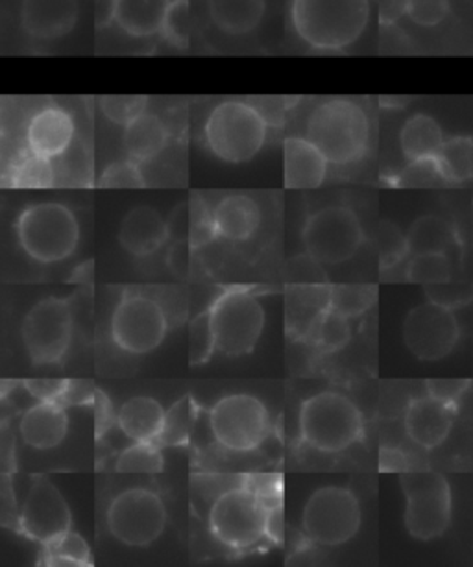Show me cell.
I'll return each instance as SVG.
<instances>
[{
    "mask_svg": "<svg viewBox=\"0 0 473 567\" xmlns=\"http://www.w3.org/2000/svg\"><path fill=\"white\" fill-rule=\"evenodd\" d=\"M370 12V0H290V29L307 49L339 54L361 40Z\"/></svg>",
    "mask_w": 473,
    "mask_h": 567,
    "instance_id": "1",
    "label": "cell"
},
{
    "mask_svg": "<svg viewBox=\"0 0 473 567\" xmlns=\"http://www.w3.org/2000/svg\"><path fill=\"white\" fill-rule=\"evenodd\" d=\"M304 135L320 148L333 167H353L367 156L370 146V117L351 99H328L307 115Z\"/></svg>",
    "mask_w": 473,
    "mask_h": 567,
    "instance_id": "2",
    "label": "cell"
},
{
    "mask_svg": "<svg viewBox=\"0 0 473 567\" xmlns=\"http://www.w3.org/2000/svg\"><path fill=\"white\" fill-rule=\"evenodd\" d=\"M204 143L224 163H248L267 143L268 121L250 102L228 99L213 106L204 123Z\"/></svg>",
    "mask_w": 473,
    "mask_h": 567,
    "instance_id": "3",
    "label": "cell"
},
{
    "mask_svg": "<svg viewBox=\"0 0 473 567\" xmlns=\"http://www.w3.org/2000/svg\"><path fill=\"white\" fill-rule=\"evenodd\" d=\"M364 422L359 406L339 392H320L300 409L301 440L312 450L340 453L362 439Z\"/></svg>",
    "mask_w": 473,
    "mask_h": 567,
    "instance_id": "4",
    "label": "cell"
},
{
    "mask_svg": "<svg viewBox=\"0 0 473 567\" xmlns=\"http://www.w3.org/2000/svg\"><path fill=\"white\" fill-rule=\"evenodd\" d=\"M18 237L24 254L34 261H65L79 246V220L68 206L58 202L32 204L19 215Z\"/></svg>",
    "mask_w": 473,
    "mask_h": 567,
    "instance_id": "5",
    "label": "cell"
},
{
    "mask_svg": "<svg viewBox=\"0 0 473 567\" xmlns=\"http://www.w3.org/2000/svg\"><path fill=\"white\" fill-rule=\"evenodd\" d=\"M405 494V527L412 538H440L451 522V488L444 475L433 470L409 467L400 473Z\"/></svg>",
    "mask_w": 473,
    "mask_h": 567,
    "instance_id": "6",
    "label": "cell"
},
{
    "mask_svg": "<svg viewBox=\"0 0 473 567\" xmlns=\"http://www.w3.org/2000/svg\"><path fill=\"white\" fill-rule=\"evenodd\" d=\"M268 508L246 484L218 495L209 511L213 536L229 549H250L267 536Z\"/></svg>",
    "mask_w": 473,
    "mask_h": 567,
    "instance_id": "7",
    "label": "cell"
},
{
    "mask_svg": "<svg viewBox=\"0 0 473 567\" xmlns=\"http://www.w3.org/2000/svg\"><path fill=\"white\" fill-rule=\"evenodd\" d=\"M362 512L351 489L342 486L318 488L304 506L301 525L307 538L323 547L350 542L361 528Z\"/></svg>",
    "mask_w": 473,
    "mask_h": 567,
    "instance_id": "8",
    "label": "cell"
},
{
    "mask_svg": "<svg viewBox=\"0 0 473 567\" xmlns=\"http://www.w3.org/2000/svg\"><path fill=\"white\" fill-rule=\"evenodd\" d=\"M217 350L226 357L248 355L261 339L265 309L256 295L234 289L218 296L212 309Z\"/></svg>",
    "mask_w": 473,
    "mask_h": 567,
    "instance_id": "9",
    "label": "cell"
},
{
    "mask_svg": "<svg viewBox=\"0 0 473 567\" xmlns=\"http://www.w3.org/2000/svg\"><path fill=\"white\" fill-rule=\"evenodd\" d=\"M301 237L312 259L333 267L356 256L364 240V231L350 207L326 206L307 218Z\"/></svg>",
    "mask_w": 473,
    "mask_h": 567,
    "instance_id": "10",
    "label": "cell"
},
{
    "mask_svg": "<svg viewBox=\"0 0 473 567\" xmlns=\"http://www.w3.org/2000/svg\"><path fill=\"white\" fill-rule=\"evenodd\" d=\"M167 527V508L148 488H128L113 497L107 508V528L128 547H148Z\"/></svg>",
    "mask_w": 473,
    "mask_h": 567,
    "instance_id": "11",
    "label": "cell"
},
{
    "mask_svg": "<svg viewBox=\"0 0 473 567\" xmlns=\"http://www.w3.org/2000/svg\"><path fill=\"white\" fill-rule=\"evenodd\" d=\"M213 439L226 450L254 451L270 433V414L256 395L232 394L218 400L209 412Z\"/></svg>",
    "mask_w": 473,
    "mask_h": 567,
    "instance_id": "12",
    "label": "cell"
},
{
    "mask_svg": "<svg viewBox=\"0 0 473 567\" xmlns=\"http://www.w3.org/2000/svg\"><path fill=\"white\" fill-rule=\"evenodd\" d=\"M23 344L34 364H58L73 340L74 317L69 298L38 301L23 322Z\"/></svg>",
    "mask_w": 473,
    "mask_h": 567,
    "instance_id": "13",
    "label": "cell"
},
{
    "mask_svg": "<svg viewBox=\"0 0 473 567\" xmlns=\"http://www.w3.org/2000/svg\"><path fill=\"white\" fill-rule=\"evenodd\" d=\"M167 333V312L151 296H123L113 311L112 339L126 353H151L163 344Z\"/></svg>",
    "mask_w": 473,
    "mask_h": 567,
    "instance_id": "14",
    "label": "cell"
},
{
    "mask_svg": "<svg viewBox=\"0 0 473 567\" xmlns=\"http://www.w3.org/2000/svg\"><path fill=\"white\" fill-rule=\"evenodd\" d=\"M461 337L453 309L428 301L414 307L403 323V340L420 361H439L450 355Z\"/></svg>",
    "mask_w": 473,
    "mask_h": 567,
    "instance_id": "15",
    "label": "cell"
},
{
    "mask_svg": "<svg viewBox=\"0 0 473 567\" xmlns=\"http://www.w3.org/2000/svg\"><path fill=\"white\" fill-rule=\"evenodd\" d=\"M71 508L62 492L47 477H35L30 486L19 527L29 538L47 545L71 530Z\"/></svg>",
    "mask_w": 473,
    "mask_h": 567,
    "instance_id": "16",
    "label": "cell"
},
{
    "mask_svg": "<svg viewBox=\"0 0 473 567\" xmlns=\"http://www.w3.org/2000/svg\"><path fill=\"white\" fill-rule=\"evenodd\" d=\"M76 123L62 106H43L24 126V148L47 159H58L73 148Z\"/></svg>",
    "mask_w": 473,
    "mask_h": 567,
    "instance_id": "17",
    "label": "cell"
},
{
    "mask_svg": "<svg viewBox=\"0 0 473 567\" xmlns=\"http://www.w3.org/2000/svg\"><path fill=\"white\" fill-rule=\"evenodd\" d=\"M79 0H21L19 21L30 40L41 43L63 40L76 29Z\"/></svg>",
    "mask_w": 473,
    "mask_h": 567,
    "instance_id": "18",
    "label": "cell"
},
{
    "mask_svg": "<svg viewBox=\"0 0 473 567\" xmlns=\"http://www.w3.org/2000/svg\"><path fill=\"white\" fill-rule=\"evenodd\" d=\"M456 405L423 395L411 401L405 412V433L423 450L439 447L455 423Z\"/></svg>",
    "mask_w": 473,
    "mask_h": 567,
    "instance_id": "19",
    "label": "cell"
},
{
    "mask_svg": "<svg viewBox=\"0 0 473 567\" xmlns=\"http://www.w3.org/2000/svg\"><path fill=\"white\" fill-rule=\"evenodd\" d=\"M329 162L306 135H290L284 143L285 187L318 189L328 178Z\"/></svg>",
    "mask_w": 473,
    "mask_h": 567,
    "instance_id": "20",
    "label": "cell"
},
{
    "mask_svg": "<svg viewBox=\"0 0 473 567\" xmlns=\"http://www.w3.org/2000/svg\"><path fill=\"white\" fill-rule=\"evenodd\" d=\"M167 239V220L151 206L130 209L119 228V243L135 257L152 256Z\"/></svg>",
    "mask_w": 473,
    "mask_h": 567,
    "instance_id": "21",
    "label": "cell"
},
{
    "mask_svg": "<svg viewBox=\"0 0 473 567\" xmlns=\"http://www.w3.org/2000/svg\"><path fill=\"white\" fill-rule=\"evenodd\" d=\"M24 444L34 450H54L62 444L69 431V416L60 401H40L30 406L19 423Z\"/></svg>",
    "mask_w": 473,
    "mask_h": 567,
    "instance_id": "22",
    "label": "cell"
},
{
    "mask_svg": "<svg viewBox=\"0 0 473 567\" xmlns=\"http://www.w3.org/2000/svg\"><path fill=\"white\" fill-rule=\"evenodd\" d=\"M331 307V287L326 284L290 285L287 296V329L298 339L312 331Z\"/></svg>",
    "mask_w": 473,
    "mask_h": 567,
    "instance_id": "23",
    "label": "cell"
},
{
    "mask_svg": "<svg viewBox=\"0 0 473 567\" xmlns=\"http://www.w3.org/2000/svg\"><path fill=\"white\" fill-rule=\"evenodd\" d=\"M213 27L228 38H246L259 30L267 16V0H206Z\"/></svg>",
    "mask_w": 473,
    "mask_h": 567,
    "instance_id": "24",
    "label": "cell"
},
{
    "mask_svg": "<svg viewBox=\"0 0 473 567\" xmlns=\"http://www.w3.org/2000/svg\"><path fill=\"white\" fill-rule=\"evenodd\" d=\"M213 218L218 237L245 243L257 234L261 226V207L248 195H228L213 207Z\"/></svg>",
    "mask_w": 473,
    "mask_h": 567,
    "instance_id": "25",
    "label": "cell"
},
{
    "mask_svg": "<svg viewBox=\"0 0 473 567\" xmlns=\"http://www.w3.org/2000/svg\"><path fill=\"white\" fill-rule=\"evenodd\" d=\"M171 130L157 113H141L124 126L123 145L126 154L137 163H151L167 148Z\"/></svg>",
    "mask_w": 473,
    "mask_h": 567,
    "instance_id": "26",
    "label": "cell"
},
{
    "mask_svg": "<svg viewBox=\"0 0 473 567\" xmlns=\"http://www.w3.org/2000/svg\"><path fill=\"white\" fill-rule=\"evenodd\" d=\"M173 0H119L117 24L132 40H151L162 35Z\"/></svg>",
    "mask_w": 473,
    "mask_h": 567,
    "instance_id": "27",
    "label": "cell"
},
{
    "mask_svg": "<svg viewBox=\"0 0 473 567\" xmlns=\"http://www.w3.org/2000/svg\"><path fill=\"white\" fill-rule=\"evenodd\" d=\"M167 411L154 398H132L117 414L119 427L132 442H157Z\"/></svg>",
    "mask_w": 473,
    "mask_h": 567,
    "instance_id": "28",
    "label": "cell"
},
{
    "mask_svg": "<svg viewBox=\"0 0 473 567\" xmlns=\"http://www.w3.org/2000/svg\"><path fill=\"white\" fill-rule=\"evenodd\" d=\"M444 141L440 124L428 113H414L400 130V148L407 162L433 159Z\"/></svg>",
    "mask_w": 473,
    "mask_h": 567,
    "instance_id": "29",
    "label": "cell"
},
{
    "mask_svg": "<svg viewBox=\"0 0 473 567\" xmlns=\"http://www.w3.org/2000/svg\"><path fill=\"white\" fill-rule=\"evenodd\" d=\"M409 254H448L456 245V234L445 218L425 215L412 224L409 234Z\"/></svg>",
    "mask_w": 473,
    "mask_h": 567,
    "instance_id": "30",
    "label": "cell"
},
{
    "mask_svg": "<svg viewBox=\"0 0 473 567\" xmlns=\"http://www.w3.org/2000/svg\"><path fill=\"white\" fill-rule=\"evenodd\" d=\"M7 184L13 189H51L56 185V167L27 148L8 168Z\"/></svg>",
    "mask_w": 473,
    "mask_h": 567,
    "instance_id": "31",
    "label": "cell"
},
{
    "mask_svg": "<svg viewBox=\"0 0 473 567\" xmlns=\"http://www.w3.org/2000/svg\"><path fill=\"white\" fill-rule=\"evenodd\" d=\"M436 165L448 185L466 184L473 178V140L470 135H455L444 141L436 154Z\"/></svg>",
    "mask_w": 473,
    "mask_h": 567,
    "instance_id": "32",
    "label": "cell"
},
{
    "mask_svg": "<svg viewBox=\"0 0 473 567\" xmlns=\"http://www.w3.org/2000/svg\"><path fill=\"white\" fill-rule=\"evenodd\" d=\"M193 425H195V401L191 400L189 395H185L168 409L162 434L156 444L160 447L162 445L189 444Z\"/></svg>",
    "mask_w": 473,
    "mask_h": 567,
    "instance_id": "33",
    "label": "cell"
},
{
    "mask_svg": "<svg viewBox=\"0 0 473 567\" xmlns=\"http://www.w3.org/2000/svg\"><path fill=\"white\" fill-rule=\"evenodd\" d=\"M160 38H162L167 45L179 49V51L191 45V40H193V10H191V0H173V2H171Z\"/></svg>",
    "mask_w": 473,
    "mask_h": 567,
    "instance_id": "34",
    "label": "cell"
},
{
    "mask_svg": "<svg viewBox=\"0 0 473 567\" xmlns=\"http://www.w3.org/2000/svg\"><path fill=\"white\" fill-rule=\"evenodd\" d=\"M311 339H315L318 348L326 353L342 350L351 339L350 318L329 307L312 331Z\"/></svg>",
    "mask_w": 473,
    "mask_h": 567,
    "instance_id": "35",
    "label": "cell"
},
{
    "mask_svg": "<svg viewBox=\"0 0 473 567\" xmlns=\"http://www.w3.org/2000/svg\"><path fill=\"white\" fill-rule=\"evenodd\" d=\"M378 298V289L370 285H335L331 287V309L345 317H361Z\"/></svg>",
    "mask_w": 473,
    "mask_h": 567,
    "instance_id": "36",
    "label": "cell"
},
{
    "mask_svg": "<svg viewBox=\"0 0 473 567\" xmlns=\"http://www.w3.org/2000/svg\"><path fill=\"white\" fill-rule=\"evenodd\" d=\"M451 262L445 254H420L412 256L407 265L405 278L411 284L425 285L444 284L450 281Z\"/></svg>",
    "mask_w": 473,
    "mask_h": 567,
    "instance_id": "37",
    "label": "cell"
},
{
    "mask_svg": "<svg viewBox=\"0 0 473 567\" xmlns=\"http://www.w3.org/2000/svg\"><path fill=\"white\" fill-rule=\"evenodd\" d=\"M163 470V456L156 442H134L119 455V473L154 475Z\"/></svg>",
    "mask_w": 473,
    "mask_h": 567,
    "instance_id": "38",
    "label": "cell"
},
{
    "mask_svg": "<svg viewBox=\"0 0 473 567\" xmlns=\"http://www.w3.org/2000/svg\"><path fill=\"white\" fill-rule=\"evenodd\" d=\"M47 549L45 561L51 566H88L91 564L90 547L79 534L69 530L51 544L43 545Z\"/></svg>",
    "mask_w": 473,
    "mask_h": 567,
    "instance_id": "39",
    "label": "cell"
},
{
    "mask_svg": "<svg viewBox=\"0 0 473 567\" xmlns=\"http://www.w3.org/2000/svg\"><path fill=\"white\" fill-rule=\"evenodd\" d=\"M217 350V339L213 331L212 312L204 311L189 326L191 367H200L212 359Z\"/></svg>",
    "mask_w": 473,
    "mask_h": 567,
    "instance_id": "40",
    "label": "cell"
},
{
    "mask_svg": "<svg viewBox=\"0 0 473 567\" xmlns=\"http://www.w3.org/2000/svg\"><path fill=\"white\" fill-rule=\"evenodd\" d=\"M140 165L141 163L134 162L132 157L110 163L102 171L99 187L101 189H145V174Z\"/></svg>",
    "mask_w": 473,
    "mask_h": 567,
    "instance_id": "41",
    "label": "cell"
},
{
    "mask_svg": "<svg viewBox=\"0 0 473 567\" xmlns=\"http://www.w3.org/2000/svg\"><path fill=\"white\" fill-rule=\"evenodd\" d=\"M376 245H378L379 262L383 270L394 268L409 254L407 235L401 234V229L389 220L379 224L378 231H376Z\"/></svg>",
    "mask_w": 473,
    "mask_h": 567,
    "instance_id": "42",
    "label": "cell"
},
{
    "mask_svg": "<svg viewBox=\"0 0 473 567\" xmlns=\"http://www.w3.org/2000/svg\"><path fill=\"white\" fill-rule=\"evenodd\" d=\"M395 185L403 189H434L445 185V182L433 157V159L409 162V165L395 176Z\"/></svg>",
    "mask_w": 473,
    "mask_h": 567,
    "instance_id": "43",
    "label": "cell"
},
{
    "mask_svg": "<svg viewBox=\"0 0 473 567\" xmlns=\"http://www.w3.org/2000/svg\"><path fill=\"white\" fill-rule=\"evenodd\" d=\"M146 106H148L146 96L119 95L102 96L101 99V112L104 113V117L123 128L134 118L140 117L141 113H145Z\"/></svg>",
    "mask_w": 473,
    "mask_h": 567,
    "instance_id": "44",
    "label": "cell"
},
{
    "mask_svg": "<svg viewBox=\"0 0 473 567\" xmlns=\"http://www.w3.org/2000/svg\"><path fill=\"white\" fill-rule=\"evenodd\" d=\"M450 12V0H409L407 18L418 27L433 29L444 23Z\"/></svg>",
    "mask_w": 473,
    "mask_h": 567,
    "instance_id": "45",
    "label": "cell"
},
{
    "mask_svg": "<svg viewBox=\"0 0 473 567\" xmlns=\"http://www.w3.org/2000/svg\"><path fill=\"white\" fill-rule=\"evenodd\" d=\"M425 295L429 301H434L439 306L448 309L466 306L472 300L473 289L470 285L459 284V281H444V284L425 285Z\"/></svg>",
    "mask_w": 473,
    "mask_h": 567,
    "instance_id": "46",
    "label": "cell"
},
{
    "mask_svg": "<svg viewBox=\"0 0 473 567\" xmlns=\"http://www.w3.org/2000/svg\"><path fill=\"white\" fill-rule=\"evenodd\" d=\"M245 484L251 492H256L257 497L263 501V505L268 511L284 506L281 497H284V478L278 473H259V475H248Z\"/></svg>",
    "mask_w": 473,
    "mask_h": 567,
    "instance_id": "47",
    "label": "cell"
},
{
    "mask_svg": "<svg viewBox=\"0 0 473 567\" xmlns=\"http://www.w3.org/2000/svg\"><path fill=\"white\" fill-rule=\"evenodd\" d=\"M191 209H193V229H191L189 243L193 248H200L218 237L213 209H207L200 196H195V200L191 202Z\"/></svg>",
    "mask_w": 473,
    "mask_h": 567,
    "instance_id": "48",
    "label": "cell"
},
{
    "mask_svg": "<svg viewBox=\"0 0 473 567\" xmlns=\"http://www.w3.org/2000/svg\"><path fill=\"white\" fill-rule=\"evenodd\" d=\"M68 379H27L24 389L38 401H62Z\"/></svg>",
    "mask_w": 473,
    "mask_h": 567,
    "instance_id": "49",
    "label": "cell"
},
{
    "mask_svg": "<svg viewBox=\"0 0 473 567\" xmlns=\"http://www.w3.org/2000/svg\"><path fill=\"white\" fill-rule=\"evenodd\" d=\"M425 384H428L429 395L456 405L461 395L470 386V381H466V379H429Z\"/></svg>",
    "mask_w": 473,
    "mask_h": 567,
    "instance_id": "50",
    "label": "cell"
},
{
    "mask_svg": "<svg viewBox=\"0 0 473 567\" xmlns=\"http://www.w3.org/2000/svg\"><path fill=\"white\" fill-rule=\"evenodd\" d=\"M168 237L174 240H189L191 229H193V209L189 202H182L179 206L174 207L171 217L167 218Z\"/></svg>",
    "mask_w": 473,
    "mask_h": 567,
    "instance_id": "51",
    "label": "cell"
},
{
    "mask_svg": "<svg viewBox=\"0 0 473 567\" xmlns=\"http://www.w3.org/2000/svg\"><path fill=\"white\" fill-rule=\"evenodd\" d=\"M96 389L91 381H82V379H69L68 390L63 394V405H88L91 401H95Z\"/></svg>",
    "mask_w": 473,
    "mask_h": 567,
    "instance_id": "52",
    "label": "cell"
},
{
    "mask_svg": "<svg viewBox=\"0 0 473 567\" xmlns=\"http://www.w3.org/2000/svg\"><path fill=\"white\" fill-rule=\"evenodd\" d=\"M381 27H394L407 16L409 0H376Z\"/></svg>",
    "mask_w": 473,
    "mask_h": 567,
    "instance_id": "53",
    "label": "cell"
},
{
    "mask_svg": "<svg viewBox=\"0 0 473 567\" xmlns=\"http://www.w3.org/2000/svg\"><path fill=\"white\" fill-rule=\"evenodd\" d=\"M191 245L189 240H176L168 251L167 262L176 276H185L191 268Z\"/></svg>",
    "mask_w": 473,
    "mask_h": 567,
    "instance_id": "54",
    "label": "cell"
},
{
    "mask_svg": "<svg viewBox=\"0 0 473 567\" xmlns=\"http://www.w3.org/2000/svg\"><path fill=\"white\" fill-rule=\"evenodd\" d=\"M411 464L407 461V456L400 450L392 447H383L379 453V470L387 473H401L409 470Z\"/></svg>",
    "mask_w": 473,
    "mask_h": 567,
    "instance_id": "55",
    "label": "cell"
},
{
    "mask_svg": "<svg viewBox=\"0 0 473 567\" xmlns=\"http://www.w3.org/2000/svg\"><path fill=\"white\" fill-rule=\"evenodd\" d=\"M119 0H95L96 30H107L117 21Z\"/></svg>",
    "mask_w": 473,
    "mask_h": 567,
    "instance_id": "56",
    "label": "cell"
},
{
    "mask_svg": "<svg viewBox=\"0 0 473 567\" xmlns=\"http://www.w3.org/2000/svg\"><path fill=\"white\" fill-rule=\"evenodd\" d=\"M96 434L101 436L102 431L106 433L110 427V420H112V405L107 401L106 395L102 394L101 390H96Z\"/></svg>",
    "mask_w": 473,
    "mask_h": 567,
    "instance_id": "57",
    "label": "cell"
},
{
    "mask_svg": "<svg viewBox=\"0 0 473 567\" xmlns=\"http://www.w3.org/2000/svg\"><path fill=\"white\" fill-rule=\"evenodd\" d=\"M267 538L273 539L274 544H279L284 538V506L268 511Z\"/></svg>",
    "mask_w": 473,
    "mask_h": 567,
    "instance_id": "58",
    "label": "cell"
}]
</instances>
